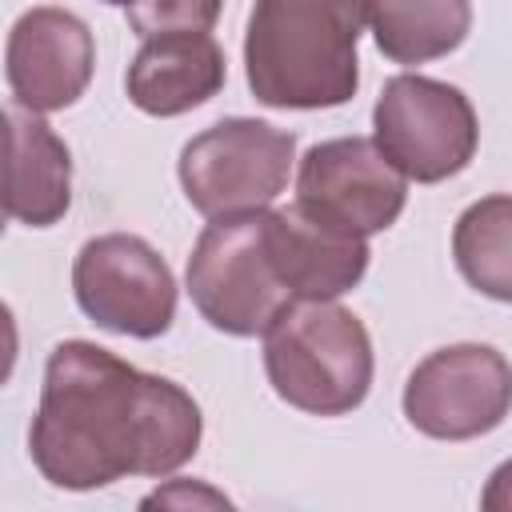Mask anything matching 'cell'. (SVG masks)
Masks as SVG:
<instances>
[{
  "instance_id": "19",
  "label": "cell",
  "mask_w": 512,
  "mask_h": 512,
  "mask_svg": "<svg viewBox=\"0 0 512 512\" xmlns=\"http://www.w3.org/2000/svg\"><path fill=\"white\" fill-rule=\"evenodd\" d=\"M104 4H116V8H124V12H128V8H132V4H140V0H104Z\"/></svg>"
},
{
  "instance_id": "8",
  "label": "cell",
  "mask_w": 512,
  "mask_h": 512,
  "mask_svg": "<svg viewBox=\"0 0 512 512\" xmlns=\"http://www.w3.org/2000/svg\"><path fill=\"white\" fill-rule=\"evenodd\" d=\"M404 200L408 176L368 136L320 140L296 168V208L348 236L384 232L404 212Z\"/></svg>"
},
{
  "instance_id": "11",
  "label": "cell",
  "mask_w": 512,
  "mask_h": 512,
  "mask_svg": "<svg viewBox=\"0 0 512 512\" xmlns=\"http://www.w3.org/2000/svg\"><path fill=\"white\" fill-rule=\"evenodd\" d=\"M268 252L296 300H336L368 272V240L312 220L304 208L264 212Z\"/></svg>"
},
{
  "instance_id": "7",
  "label": "cell",
  "mask_w": 512,
  "mask_h": 512,
  "mask_svg": "<svg viewBox=\"0 0 512 512\" xmlns=\"http://www.w3.org/2000/svg\"><path fill=\"white\" fill-rule=\"evenodd\" d=\"M80 312L116 336L156 340L176 316V276L168 260L132 232L92 236L72 264Z\"/></svg>"
},
{
  "instance_id": "16",
  "label": "cell",
  "mask_w": 512,
  "mask_h": 512,
  "mask_svg": "<svg viewBox=\"0 0 512 512\" xmlns=\"http://www.w3.org/2000/svg\"><path fill=\"white\" fill-rule=\"evenodd\" d=\"M220 4L224 0H140L128 8V28L140 32L144 40L148 36H160V32H208L220 16Z\"/></svg>"
},
{
  "instance_id": "17",
  "label": "cell",
  "mask_w": 512,
  "mask_h": 512,
  "mask_svg": "<svg viewBox=\"0 0 512 512\" xmlns=\"http://www.w3.org/2000/svg\"><path fill=\"white\" fill-rule=\"evenodd\" d=\"M196 504V500H208V504H228L220 492H212V488H188V484H180V488H160V492H152V496H144V508H152V504Z\"/></svg>"
},
{
  "instance_id": "13",
  "label": "cell",
  "mask_w": 512,
  "mask_h": 512,
  "mask_svg": "<svg viewBox=\"0 0 512 512\" xmlns=\"http://www.w3.org/2000/svg\"><path fill=\"white\" fill-rule=\"evenodd\" d=\"M8 180L4 212L28 228L56 224L72 204V156L68 144L24 104H8Z\"/></svg>"
},
{
  "instance_id": "12",
  "label": "cell",
  "mask_w": 512,
  "mask_h": 512,
  "mask_svg": "<svg viewBox=\"0 0 512 512\" xmlns=\"http://www.w3.org/2000/svg\"><path fill=\"white\" fill-rule=\"evenodd\" d=\"M228 80L224 48L208 32H160L128 64V100L148 116H180L208 104Z\"/></svg>"
},
{
  "instance_id": "10",
  "label": "cell",
  "mask_w": 512,
  "mask_h": 512,
  "mask_svg": "<svg viewBox=\"0 0 512 512\" xmlns=\"http://www.w3.org/2000/svg\"><path fill=\"white\" fill-rule=\"evenodd\" d=\"M4 64L16 104L32 112H60L84 96L96 68V44L80 16L36 4L12 24Z\"/></svg>"
},
{
  "instance_id": "18",
  "label": "cell",
  "mask_w": 512,
  "mask_h": 512,
  "mask_svg": "<svg viewBox=\"0 0 512 512\" xmlns=\"http://www.w3.org/2000/svg\"><path fill=\"white\" fill-rule=\"evenodd\" d=\"M480 504H484V508H492V512L512 508V460H504V464L488 476V488H484Z\"/></svg>"
},
{
  "instance_id": "2",
  "label": "cell",
  "mask_w": 512,
  "mask_h": 512,
  "mask_svg": "<svg viewBox=\"0 0 512 512\" xmlns=\"http://www.w3.org/2000/svg\"><path fill=\"white\" fill-rule=\"evenodd\" d=\"M368 0H256L244 32L248 88L268 108H336L360 84Z\"/></svg>"
},
{
  "instance_id": "14",
  "label": "cell",
  "mask_w": 512,
  "mask_h": 512,
  "mask_svg": "<svg viewBox=\"0 0 512 512\" xmlns=\"http://www.w3.org/2000/svg\"><path fill=\"white\" fill-rule=\"evenodd\" d=\"M376 48L396 64H424L464 44L472 28L468 0H368Z\"/></svg>"
},
{
  "instance_id": "3",
  "label": "cell",
  "mask_w": 512,
  "mask_h": 512,
  "mask_svg": "<svg viewBox=\"0 0 512 512\" xmlns=\"http://www.w3.org/2000/svg\"><path fill=\"white\" fill-rule=\"evenodd\" d=\"M264 372L284 404L344 416L372 388L368 328L336 300H296L264 332Z\"/></svg>"
},
{
  "instance_id": "15",
  "label": "cell",
  "mask_w": 512,
  "mask_h": 512,
  "mask_svg": "<svg viewBox=\"0 0 512 512\" xmlns=\"http://www.w3.org/2000/svg\"><path fill=\"white\" fill-rule=\"evenodd\" d=\"M452 256L460 276L500 300L512 304V196L496 192L468 204L452 228Z\"/></svg>"
},
{
  "instance_id": "4",
  "label": "cell",
  "mask_w": 512,
  "mask_h": 512,
  "mask_svg": "<svg viewBox=\"0 0 512 512\" xmlns=\"http://www.w3.org/2000/svg\"><path fill=\"white\" fill-rule=\"evenodd\" d=\"M264 212L212 220L192 244L188 296L216 332L264 336L276 316L296 304L272 264Z\"/></svg>"
},
{
  "instance_id": "5",
  "label": "cell",
  "mask_w": 512,
  "mask_h": 512,
  "mask_svg": "<svg viewBox=\"0 0 512 512\" xmlns=\"http://www.w3.org/2000/svg\"><path fill=\"white\" fill-rule=\"evenodd\" d=\"M296 160V136L268 120L228 116L180 152V184L188 204L208 216H248L264 212L284 188Z\"/></svg>"
},
{
  "instance_id": "6",
  "label": "cell",
  "mask_w": 512,
  "mask_h": 512,
  "mask_svg": "<svg viewBox=\"0 0 512 512\" xmlns=\"http://www.w3.org/2000/svg\"><path fill=\"white\" fill-rule=\"evenodd\" d=\"M372 128L380 152L416 184H440L476 156L480 124L472 100L444 80L400 72L384 84Z\"/></svg>"
},
{
  "instance_id": "9",
  "label": "cell",
  "mask_w": 512,
  "mask_h": 512,
  "mask_svg": "<svg viewBox=\"0 0 512 512\" xmlns=\"http://www.w3.org/2000/svg\"><path fill=\"white\" fill-rule=\"evenodd\" d=\"M512 412V364L492 344L428 352L404 384V416L432 440H476Z\"/></svg>"
},
{
  "instance_id": "1",
  "label": "cell",
  "mask_w": 512,
  "mask_h": 512,
  "mask_svg": "<svg viewBox=\"0 0 512 512\" xmlns=\"http://www.w3.org/2000/svg\"><path fill=\"white\" fill-rule=\"evenodd\" d=\"M200 432V404L176 380L140 372L92 340H64L44 364L28 452L48 484L88 492L184 468Z\"/></svg>"
}]
</instances>
